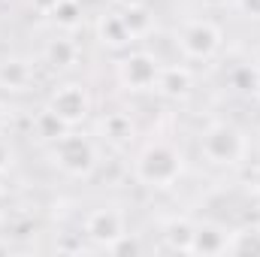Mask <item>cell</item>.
I'll return each mask as SVG.
<instances>
[{
    "instance_id": "18",
    "label": "cell",
    "mask_w": 260,
    "mask_h": 257,
    "mask_svg": "<svg viewBox=\"0 0 260 257\" xmlns=\"http://www.w3.org/2000/svg\"><path fill=\"white\" fill-rule=\"evenodd\" d=\"M245 182H248V191H251V194L260 200V164L248 167V179H245Z\"/></svg>"
},
{
    "instance_id": "1",
    "label": "cell",
    "mask_w": 260,
    "mask_h": 257,
    "mask_svg": "<svg viewBox=\"0 0 260 257\" xmlns=\"http://www.w3.org/2000/svg\"><path fill=\"white\" fill-rule=\"evenodd\" d=\"M133 176L139 185H145L151 191H170L185 176V157L173 142L151 139L139 148V154L133 160Z\"/></svg>"
},
{
    "instance_id": "4",
    "label": "cell",
    "mask_w": 260,
    "mask_h": 257,
    "mask_svg": "<svg viewBox=\"0 0 260 257\" xmlns=\"http://www.w3.org/2000/svg\"><path fill=\"white\" fill-rule=\"evenodd\" d=\"M176 46L185 61H212L224 49V30L209 18H191L176 30Z\"/></svg>"
},
{
    "instance_id": "19",
    "label": "cell",
    "mask_w": 260,
    "mask_h": 257,
    "mask_svg": "<svg viewBox=\"0 0 260 257\" xmlns=\"http://www.w3.org/2000/svg\"><path fill=\"white\" fill-rule=\"evenodd\" d=\"M239 9L248 18H260V0H239Z\"/></svg>"
},
{
    "instance_id": "24",
    "label": "cell",
    "mask_w": 260,
    "mask_h": 257,
    "mask_svg": "<svg viewBox=\"0 0 260 257\" xmlns=\"http://www.w3.org/2000/svg\"><path fill=\"white\" fill-rule=\"evenodd\" d=\"M251 91H254V97L260 100V70H257V76H254V88H251Z\"/></svg>"
},
{
    "instance_id": "22",
    "label": "cell",
    "mask_w": 260,
    "mask_h": 257,
    "mask_svg": "<svg viewBox=\"0 0 260 257\" xmlns=\"http://www.w3.org/2000/svg\"><path fill=\"white\" fill-rule=\"evenodd\" d=\"M118 9H133V6H145L148 0H112Z\"/></svg>"
},
{
    "instance_id": "17",
    "label": "cell",
    "mask_w": 260,
    "mask_h": 257,
    "mask_svg": "<svg viewBox=\"0 0 260 257\" xmlns=\"http://www.w3.org/2000/svg\"><path fill=\"white\" fill-rule=\"evenodd\" d=\"M260 254V227H236L230 230V245L227 254Z\"/></svg>"
},
{
    "instance_id": "15",
    "label": "cell",
    "mask_w": 260,
    "mask_h": 257,
    "mask_svg": "<svg viewBox=\"0 0 260 257\" xmlns=\"http://www.w3.org/2000/svg\"><path fill=\"white\" fill-rule=\"evenodd\" d=\"M49 18L55 21V27H61L64 34H73L76 27H82L85 21V9L79 0H58V6L49 12Z\"/></svg>"
},
{
    "instance_id": "2",
    "label": "cell",
    "mask_w": 260,
    "mask_h": 257,
    "mask_svg": "<svg viewBox=\"0 0 260 257\" xmlns=\"http://www.w3.org/2000/svg\"><path fill=\"white\" fill-rule=\"evenodd\" d=\"M251 154V139L248 133L230 121H209L200 130V157L212 167H245Z\"/></svg>"
},
{
    "instance_id": "9",
    "label": "cell",
    "mask_w": 260,
    "mask_h": 257,
    "mask_svg": "<svg viewBox=\"0 0 260 257\" xmlns=\"http://www.w3.org/2000/svg\"><path fill=\"white\" fill-rule=\"evenodd\" d=\"M230 245V230L215 221H197L191 254H227Z\"/></svg>"
},
{
    "instance_id": "14",
    "label": "cell",
    "mask_w": 260,
    "mask_h": 257,
    "mask_svg": "<svg viewBox=\"0 0 260 257\" xmlns=\"http://www.w3.org/2000/svg\"><path fill=\"white\" fill-rule=\"evenodd\" d=\"M194 227H197V221L185 218V215H179V218H170V221L164 224L160 236H164L167 248L191 254V242H194Z\"/></svg>"
},
{
    "instance_id": "13",
    "label": "cell",
    "mask_w": 260,
    "mask_h": 257,
    "mask_svg": "<svg viewBox=\"0 0 260 257\" xmlns=\"http://www.w3.org/2000/svg\"><path fill=\"white\" fill-rule=\"evenodd\" d=\"M43 61L49 67H55V70H70L73 64H79V43L67 34L52 37L43 49Z\"/></svg>"
},
{
    "instance_id": "16",
    "label": "cell",
    "mask_w": 260,
    "mask_h": 257,
    "mask_svg": "<svg viewBox=\"0 0 260 257\" xmlns=\"http://www.w3.org/2000/svg\"><path fill=\"white\" fill-rule=\"evenodd\" d=\"M118 12H121V21H124V27L130 30L133 40H142V37L151 34L154 15L148 12V3H145V6H133V9H118Z\"/></svg>"
},
{
    "instance_id": "11",
    "label": "cell",
    "mask_w": 260,
    "mask_h": 257,
    "mask_svg": "<svg viewBox=\"0 0 260 257\" xmlns=\"http://www.w3.org/2000/svg\"><path fill=\"white\" fill-rule=\"evenodd\" d=\"M34 82H37V70H34V64L27 58H6V61H0V88L3 91L21 94V91H30Z\"/></svg>"
},
{
    "instance_id": "25",
    "label": "cell",
    "mask_w": 260,
    "mask_h": 257,
    "mask_svg": "<svg viewBox=\"0 0 260 257\" xmlns=\"http://www.w3.org/2000/svg\"><path fill=\"white\" fill-rule=\"evenodd\" d=\"M254 67L260 70V46H257V52H254Z\"/></svg>"
},
{
    "instance_id": "21",
    "label": "cell",
    "mask_w": 260,
    "mask_h": 257,
    "mask_svg": "<svg viewBox=\"0 0 260 257\" xmlns=\"http://www.w3.org/2000/svg\"><path fill=\"white\" fill-rule=\"evenodd\" d=\"M6 215H9V191L0 185V221H3Z\"/></svg>"
},
{
    "instance_id": "6",
    "label": "cell",
    "mask_w": 260,
    "mask_h": 257,
    "mask_svg": "<svg viewBox=\"0 0 260 257\" xmlns=\"http://www.w3.org/2000/svg\"><path fill=\"white\" fill-rule=\"evenodd\" d=\"M160 67L164 64H160L151 52L133 49V52H127V55L115 64V76H118L121 88H127V91H136V94H142V91H157Z\"/></svg>"
},
{
    "instance_id": "7",
    "label": "cell",
    "mask_w": 260,
    "mask_h": 257,
    "mask_svg": "<svg viewBox=\"0 0 260 257\" xmlns=\"http://www.w3.org/2000/svg\"><path fill=\"white\" fill-rule=\"evenodd\" d=\"M46 106L64 121L67 127H76L91 115V94H88V88L82 82H61L49 94Z\"/></svg>"
},
{
    "instance_id": "10",
    "label": "cell",
    "mask_w": 260,
    "mask_h": 257,
    "mask_svg": "<svg viewBox=\"0 0 260 257\" xmlns=\"http://www.w3.org/2000/svg\"><path fill=\"white\" fill-rule=\"evenodd\" d=\"M194 91V73L188 64H167L160 67V79H157V94L170 97V100H182Z\"/></svg>"
},
{
    "instance_id": "23",
    "label": "cell",
    "mask_w": 260,
    "mask_h": 257,
    "mask_svg": "<svg viewBox=\"0 0 260 257\" xmlns=\"http://www.w3.org/2000/svg\"><path fill=\"white\" fill-rule=\"evenodd\" d=\"M6 127H9V115H6V106H0V136Z\"/></svg>"
},
{
    "instance_id": "5",
    "label": "cell",
    "mask_w": 260,
    "mask_h": 257,
    "mask_svg": "<svg viewBox=\"0 0 260 257\" xmlns=\"http://www.w3.org/2000/svg\"><path fill=\"white\" fill-rule=\"evenodd\" d=\"M82 236L91 242V248H100V251H109L124 233H127V218L121 209L115 206H97L94 212L85 215V224H82Z\"/></svg>"
},
{
    "instance_id": "12",
    "label": "cell",
    "mask_w": 260,
    "mask_h": 257,
    "mask_svg": "<svg viewBox=\"0 0 260 257\" xmlns=\"http://www.w3.org/2000/svg\"><path fill=\"white\" fill-rule=\"evenodd\" d=\"M97 40L103 43V46H109V49H115V52H124L133 46V37H130V30L124 27V21H121V12H103L100 18H97Z\"/></svg>"
},
{
    "instance_id": "8",
    "label": "cell",
    "mask_w": 260,
    "mask_h": 257,
    "mask_svg": "<svg viewBox=\"0 0 260 257\" xmlns=\"http://www.w3.org/2000/svg\"><path fill=\"white\" fill-rule=\"evenodd\" d=\"M94 136L100 139V145H109V148H127L130 142L136 139V124L130 118V112L121 109H112V112H103L94 124Z\"/></svg>"
},
{
    "instance_id": "20",
    "label": "cell",
    "mask_w": 260,
    "mask_h": 257,
    "mask_svg": "<svg viewBox=\"0 0 260 257\" xmlns=\"http://www.w3.org/2000/svg\"><path fill=\"white\" fill-rule=\"evenodd\" d=\"M30 3H34V9H37L40 15H49V12L58 6V0H30Z\"/></svg>"
},
{
    "instance_id": "3",
    "label": "cell",
    "mask_w": 260,
    "mask_h": 257,
    "mask_svg": "<svg viewBox=\"0 0 260 257\" xmlns=\"http://www.w3.org/2000/svg\"><path fill=\"white\" fill-rule=\"evenodd\" d=\"M49 154H52L55 167L64 176H70V179H88L100 167V139L70 127L64 136L49 142Z\"/></svg>"
}]
</instances>
